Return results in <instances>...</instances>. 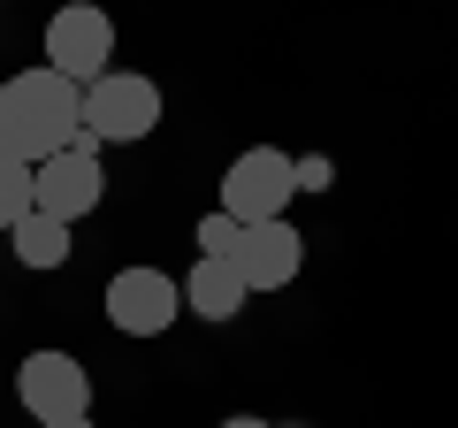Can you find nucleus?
<instances>
[{
  "instance_id": "f257e3e1",
  "label": "nucleus",
  "mask_w": 458,
  "mask_h": 428,
  "mask_svg": "<svg viewBox=\"0 0 458 428\" xmlns=\"http://www.w3.org/2000/svg\"><path fill=\"white\" fill-rule=\"evenodd\" d=\"M77 138H84V84H69L62 69H23L0 84V153L38 168Z\"/></svg>"
},
{
  "instance_id": "f03ea898",
  "label": "nucleus",
  "mask_w": 458,
  "mask_h": 428,
  "mask_svg": "<svg viewBox=\"0 0 458 428\" xmlns=\"http://www.w3.org/2000/svg\"><path fill=\"white\" fill-rule=\"evenodd\" d=\"M161 123V84L138 69H107L99 84H84V138L92 146H138Z\"/></svg>"
},
{
  "instance_id": "7ed1b4c3",
  "label": "nucleus",
  "mask_w": 458,
  "mask_h": 428,
  "mask_svg": "<svg viewBox=\"0 0 458 428\" xmlns=\"http://www.w3.org/2000/svg\"><path fill=\"white\" fill-rule=\"evenodd\" d=\"M47 69H62L69 84H99L114 69V16L92 0H62L47 16Z\"/></svg>"
},
{
  "instance_id": "20e7f679",
  "label": "nucleus",
  "mask_w": 458,
  "mask_h": 428,
  "mask_svg": "<svg viewBox=\"0 0 458 428\" xmlns=\"http://www.w3.org/2000/svg\"><path fill=\"white\" fill-rule=\"evenodd\" d=\"M291 153L283 146H245L237 161L222 168V214H237V222H283L291 214Z\"/></svg>"
},
{
  "instance_id": "39448f33",
  "label": "nucleus",
  "mask_w": 458,
  "mask_h": 428,
  "mask_svg": "<svg viewBox=\"0 0 458 428\" xmlns=\"http://www.w3.org/2000/svg\"><path fill=\"white\" fill-rule=\"evenodd\" d=\"M183 313V283L168 276V268H114L107 276V321L123 337H161L168 321Z\"/></svg>"
},
{
  "instance_id": "423d86ee",
  "label": "nucleus",
  "mask_w": 458,
  "mask_h": 428,
  "mask_svg": "<svg viewBox=\"0 0 458 428\" xmlns=\"http://www.w3.org/2000/svg\"><path fill=\"white\" fill-rule=\"evenodd\" d=\"M31 192H38V214H54V222H84V214L107 199V176H99V146H92V138H77L69 153L38 161V168H31Z\"/></svg>"
},
{
  "instance_id": "0eeeda50",
  "label": "nucleus",
  "mask_w": 458,
  "mask_h": 428,
  "mask_svg": "<svg viewBox=\"0 0 458 428\" xmlns=\"http://www.w3.org/2000/svg\"><path fill=\"white\" fill-rule=\"evenodd\" d=\"M16 398L31 421H77V413H92V375L69 352H31L16 367Z\"/></svg>"
},
{
  "instance_id": "6e6552de",
  "label": "nucleus",
  "mask_w": 458,
  "mask_h": 428,
  "mask_svg": "<svg viewBox=\"0 0 458 428\" xmlns=\"http://www.w3.org/2000/svg\"><path fill=\"white\" fill-rule=\"evenodd\" d=\"M298 268H306V237H298L291 222H252L245 245H237V276H245V291H283Z\"/></svg>"
},
{
  "instance_id": "1a4fd4ad",
  "label": "nucleus",
  "mask_w": 458,
  "mask_h": 428,
  "mask_svg": "<svg viewBox=\"0 0 458 428\" xmlns=\"http://www.w3.org/2000/svg\"><path fill=\"white\" fill-rule=\"evenodd\" d=\"M245 298H252V291H245V276H237V261H207V253H199L191 276H183V306L207 313V321H237Z\"/></svg>"
},
{
  "instance_id": "9d476101",
  "label": "nucleus",
  "mask_w": 458,
  "mask_h": 428,
  "mask_svg": "<svg viewBox=\"0 0 458 428\" xmlns=\"http://www.w3.org/2000/svg\"><path fill=\"white\" fill-rule=\"evenodd\" d=\"M8 245H16L23 268H62V261H69V222H54V214L31 207L16 230H8Z\"/></svg>"
},
{
  "instance_id": "9b49d317",
  "label": "nucleus",
  "mask_w": 458,
  "mask_h": 428,
  "mask_svg": "<svg viewBox=\"0 0 458 428\" xmlns=\"http://www.w3.org/2000/svg\"><path fill=\"white\" fill-rule=\"evenodd\" d=\"M31 207H38V192H31V161L0 153V230H16Z\"/></svg>"
},
{
  "instance_id": "f8f14e48",
  "label": "nucleus",
  "mask_w": 458,
  "mask_h": 428,
  "mask_svg": "<svg viewBox=\"0 0 458 428\" xmlns=\"http://www.w3.org/2000/svg\"><path fill=\"white\" fill-rule=\"evenodd\" d=\"M237 245H245V222L214 207L207 222H199V253H207V261H237Z\"/></svg>"
},
{
  "instance_id": "ddd939ff",
  "label": "nucleus",
  "mask_w": 458,
  "mask_h": 428,
  "mask_svg": "<svg viewBox=\"0 0 458 428\" xmlns=\"http://www.w3.org/2000/svg\"><path fill=\"white\" fill-rule=\"evenodd\" d=\"M328 176H336V168H328L321 153H306V161H291V184H298V192H328Z\"/></svg>"
},
{
  "instance_id": "4468645a",
  "label": "nucleus",
  "mask_w": 458,
  "mask_h": 428,
  "mask_svg": "<svg viewBox=\"0 0 458 428\" xmlns=\"http://www.w3.org/2000/svg\"><path fill=\"white\" fill-rule=\"evenodd\" d=\"M222 428H276V421H260V413H229Z\"/></svg>"
},
{
  "instance_id": "2eb2a0df",
  "label": "nucleus",
  "mask_w": 458,
  "mask_h": 428,
  "mask_svg": "<svg viewBox=\"0 0 458 428\" xmlns=\"http://www.w3.org/2000/svg\"><path fill=\"white\" fill-rule=\"evenodd\" d=\"M38 428H92V421H84V413H77V421H38Z\"/></svg>"
}]
</instances>
